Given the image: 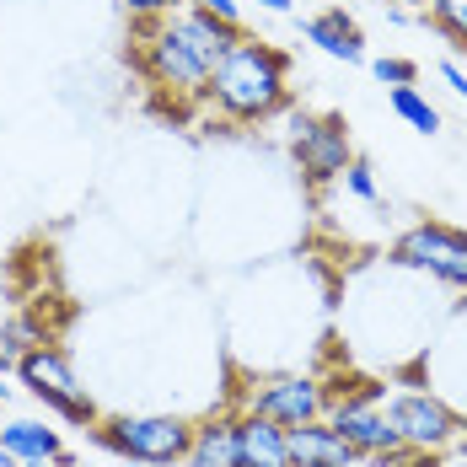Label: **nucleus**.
Listing matches in <instances>:
<instances>
[{"instance_id": "10", "label": "nucleus", "mask_w": 467, "mask_h": 467, "mask_svg": "<svg viewBox=\"0 0 467 467\" xmlns=\"http://www.w3.org/2000/svg\"><path fill=\"white\" fill-rule=\"evenodd\" d=\"M285 441H290V467H360L355 446L327 424V414L285 430Z\"/></svg>"}, {"instance_id": "3", "label": "nucleus", "mask_w": 467, "mask_h": 467, "mask_svg": "<svg viewBox=\"0 0 467 467\" xmlns=\"http://www.w3.org/2000/svg\"><path fill=\"white\" fill-rule=\"evenodd\" d=\"M16 387L33 392L48 414L65 420V424H92L97 430V420H102L97 403L87 398V387H81V376H76V366H70V355H65L54 338L33 344V349L16 360Z\"/></svg>"}, {"instance_id": "2", "label": "nucleus", "mask_w": 467, "mask_h": 467, "mask_svg": "<svg viewBox=\"0 0 467 467\" xmlns=\"http://www.w3.org/2000/svg\"><path fill=\"white\" fill-rule=\"evenodd\" d=\"M290 54L269 38H247L236 33L232 48L215 59L210 70V87H204V108L236 124V130H253V124H269L290 108Z\"/></svg>"}, {"instance_id": "25", "label": "nucleus", "mask_w": 467, "mask_h": 467, "mask_svg": "<svg viewBox=\"0 0 467 467\" xmlns=\"http://www.w3.org/2000/svg\"><path fill=\"white\" fill-rule=\"evenodd\" d=\"M253 5H264V11H275V16H290V0H253Z\"/></svg>"}, {"instance_id": "17", "label": "nucleus", "mask_w": 467, "mask_h": 467, "mask_svg": "<svg viewBox=\"0 0 467 467\" xmlns=\"http://www.w3.org/2000/svg\"><path fill=\"white\" fill-rule=\"evenodd\" d=\"M424 11H430V27L457 54H467V0H424Z\"/></svg>"}, {"instance_id": "1", "label": "nucleus", "mask_w": 467, "mask_h": 467, "mask_svg": "<svg viewBox=\"0 0 467 467\" xmlns=\"http://www.w3.org/2000/svg\"><path fill=\"white\" fill-rule=\"evenodd\" d=\"M236 33L242 27H226V22L204 16L199 5H178V11H167L156 22H135L130 65L150 87V97H161L172 108H193V102H204L210 70L232 48Z\"/></svg>"}, {"instance_id": "16", "label": "nucleus", "mask_w": 467, "mask_h": 467, "mask_svg": "<svg viewBox=\"0 0 467 467\" xmlns=\"http://www.w3.org/2000/svg\"><path fill=\"white\" fill-rule=\"evenodd\" d=\"M44 338H48V333H44L38 317H27V312L5 317V323H0V366H11V371H16V360H22L33 344H44Z\"/></svg>"}, {"instance_id": "5", "label": "nucleus", "mask_w": 467, "mask_h": 467, "mask_svg": "<svg viewBox=\"0 0 467 467\" xmlns=\"http://www.w3.org/2000/svg\"><path fill=\"white\" fill-rule=\"evenodd\" d=\"M387 420L398 430V441L420 457H441L462 441L467 420L451 409L446 392H430V387H409V392H392L387 398Z\"/></svg>"}, {"instance_id": "24", "label": "nucleus", "mask_w": 467, "mask_h": 467, "mask_svg": "<svg viewBox=\"0 0 467 467\" xmlns=\"http://www.w3.org/2000/svg\"><path fill=\"white\" fill-rule=\"evenodd\" d=\"M11 381H16V371H11V366H0V409H5V403H11V392H16Z\"/></svg>"}, {"instance_id": "23", "label": "nucleus", "mask_w": 467, "mask_h": 467, "mask_svg": "<svg viewBox=\"0 0 467 467\" xmlns=\"http://www.w3.org/2000/svg\"><path fill=\"white\" fill-rule=\"evenodd\" d=\"M16 467H76V457L59 451V457H33V462H16Z\"/></svg>"}, {"instance_id": "22", "label": "nucleus", "mask_w": 467, "mask_h": 467, "mask_svg": "<svg viewBox=\"0 0 467 467\" xmlns=\"http://www.w3.org/2000/svg\"><path fill=\"white\" fill-rule=\"evenodd\" d=\"M441 81L467 102V65H462V59H441Z\"/></svg>"}, {"instance_id": "7", "label": "nucleus", "mask_w": 467, "mask_h": 467, "mask_svg": "<svg viewBox=\"0 0 467 467\" xmlns=\"http://www.w3.org/2000/svg\"><path fill=\"white\" fill-rule=\"evenodd\" d=\"M290 156L301 167V178L312 188H327L344 178V167L355 161L349 124L338 113H296L290 119Z\"/></svg>"}, {"instance_id": "9", "label": "nucleus", "mask_w": 467, "mask_h": 467, "mask_svg": "<svg viewBox=\"0 0 467 467\" xmlns=\"http://www.w3.org/2000/svg\"><path fill=\"white\" fill-rule=\"evenodd\" d=\"M327 424L355 446V457H381V451H398V430L387 420V398H371V392H355V398H333L327 403Z\"/></svg>"}, {"instance_id": "8", "label": "nucleus", "mask_w": 467, "mask_h": 467, "mask_svg": "<svg viewBox=\"0 0 467 467\" xmlns=\"http://www.w3.org/2000/svg\"><path fill=\"white\" fill-rule=\"evenodd\" d=\"M242 409L285 424V430H296V424H306V420H323L327 414L323 376H301V371L264 376V381H253V392L242 398Z\"/></svg>"}, {"instance_id": "28", "label": "nucleus", "mask_w": 467, "mask_h": 467, "mask_svg": "<svg viewBox=\"0 0 467 467\" xmlns=\"http://www.w3.org/2000/svg\"><path fill=\"white\" fill-rule=\"evenodd\" d=\"M457 296H462V301H457V317H467V290H457Z\"/></svg>"}, {"instance_id": "13", "label": "nucleus", "mask_w": 467, "mask_h": 467, "mask_svg": "<svg viewBox=\"0 0 467 467\" xmlns=\"http://www.w3.org/2000/svg\"><path fill=\"white\" fill-rule=\"evenodd\" d=\"M183 467H236V414H210L193 424Z\"/></svg>"}, {"instance_id": "29", "label": "nucleus", "mask_w": 467, "mask_h": 467, "mask_svg": "<svg viewBox=\"0 0 467 467\" xmlns=\"http://www.w3.org/2000/svg\"><path fill=\"white\" fill-rule=\"evenodd\" d=\"M124 467H150V462H124Z\"/></svg>"}, {"instance_id": "11", "label": "nucleus", "mask_w": 467, "mask_h": 467, "mask_svg": "<svg viewBox=\"0 0 467 467\" xmlns=\"http://www.w3.org/2000/svg\"><path fill=\"white\" fill-rule=\"evenodd\" d=\"M236 467H290L285 424L242 409V414H236Z\"/></svg>"}, {"instance_id": "6", "label": "nucleus", "mask_w": 467, "mask_h": 467, "mask_svg": "<svg viewBox=\"0 0 467 467\" xmlns=\"http://www.w3.org/2000/svg\"><path fill=\"white\" fill-rule=\"evenodd\" d=\"M392 264L446 290H467V232L446 221H420L392 242Z\"/></svg>"}, {"instance_id": "26", "label": "nucleus", "mask_w": 467, "mask_h": 467, "mask_svg": "<svg viewBox=\"0 0 467 467\" xmlns=\"http://www.w3.org/2000/svg\"><path fill=\"white\" fill-rule=\"evenodd\" d=\"M387 5H403V11H414V5H424V0H387Z\"/></svg>"}, {"instance_id": "12", "label": "nucleus", "mask_w": 467, "mask_h": 467, "mask_svg": "<svg viewBox=\"0 0 467 467\" xmlns=\"http://www.w3.org/2000/svg\"><path fill=\"white\" fill-rule=\"evenodd\" d=\"M301 33H306V44L323 48L327 59H344V65H360V59H366V38H360L355 16H344L338 5H327V11H317V16H306Z\"/></svg>"}, {"instance_id": "14", "label": "nucleus", "mask_w": 467, "mask_h": 467, "mask_svg": "<svg viewBox=\"0 0 467 467\" xmlns=\"http://www.w3.org/2000/svg\"><path fill=\"white\" fill-rule=\"evenodd\" d=\"M0 446L16 462H33V457H59L65 451V435L48 420H5L0 424Z\"/></svg>"}, {"instance_id": "27", "label": "nucleus", "mask_w": 467, "mask_h": 467, "mask_svg": "<svg viewBox=\"0 0 467 467\" xmlns=\"http://www.w3.org/2000/svg\"><path fill=\"white\" fill-rule=\"evenodd\" d=\"M0 467H16V457H11V451H5V446H0Z\"/></svg>"}, {"instance_id": "19", "label": "nucleus", "mask_w": 467, "mask_h": 467, "mask_svg": "<svg viewBox=\"0 0 467 467\" xmlns=\"http://www.w3.org/2000/svg\"><path fill=\"white\" fill-rule=\"evenodd\" d=\"M344 188H349L360 204H376V199H381V188H376V172L366 167V161H349V167H344Z\"/></svg>"}, {"instance_id": "4", "label": "nucleus", "mask_w": 467, "mask_h": 467, "mask_svg": "<svg viewBox=\"0 0 467 467\" xmlns=\"http://www.w3.org/2000/svg\"><path fill=\"white\" fill-rule=\"evenodd\" d=\"M188 435H193V424L178 414H108V420H97L102 451H113L119 462L178 467L188 457Z\"/></svg>"}, {"instance_id": "18", "label": "nucleus", "mask_w": 467, "mask_h": 467, "mask_svg": "<svg viewBox=\"0 0 467 467\" xmlns=\"http://www.w3.org/2000/svg\"><path fill=\"white\" fill-rule=\"evenodd\" d=\"M371 70H376L381 87H414V81H420V65H414V59H398V54L371 59Z\"/></svg>"}, {"instance_id": "21", "label": "nucleus", "mask_w": 467, "mask_h": 467, "mask_svg": "<svg viewBox=\"0 0 467 467\" xmlns=\"http://www.w3.org/2000/svg\"><path fill=\"white\" fill-rule=\"evenodd\" d=\"M188 5H199L204 16H215V22H226V27H242V5H236V0H188Z\"/></svg>"}, {"instance_id": "20", "label": "nucleus", "mask_w": 467, "mask_h": 467, "mask_svg": "<svg viewBox=\"0 0 467 467\" xmlns=\"http://www.w3.org/2000/svg\"><path fill=\"white\" fill-rule=\"evenodd\" d=\"M124 11H130V22H156V16H167V11H178L188 0H119Z\"/></svg>"}, {"instance_id": "15", "label": "nucleus", "mask_w": 467, "mask_h": 467, "mask_svg": "<svg viewBox=\"0 0 467 467\" xmlns=\"http://www.w3.org/2000/svg\"><path fill=\"white\" fill-rule=\"evenodd\" d=\"M387 102H392V113H398L409 130H420V135H441V108H435L420 87H392Z\"/></svg>"}]
</instances>
